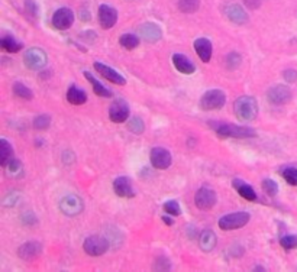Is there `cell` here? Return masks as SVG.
Returning <instances> with one entry per match:
<instances>
[{
  "label": "cell",
  "instance_id": "cell-34",
  "mask_svg": "<svg viewBox=\"0 0 297 272\" xmlns=\"http://www.w3.org/2000/svg\"><path fill=\"white\" fill-rule=\"evenodd\" d=\"M51 126V117L48 115H40L34 119V127L37 130H46Z\"/></svg>",
  "mask_w": 297,
  "mask_h": 272
},
{
  "label": "cell",
  "instance_id": "cell-5",
  "mask_svg": "<svg viewBox=\"0 0 297 272\" xmlns=\"http://www.w3.org/2000/svg\"><path fill=\"white\" fill-rule=\"evenodd\" d=\"M83 249L87 255L90 256H102L109 249V240L100 234L88 236L83 243Z\"/></svg>",
  "mask_w": 297,
  "mask_h": 272
},
{
  "label": "cell",
  "instance_id": "cell-41",
  "mask_svg": "<svg viewBox=\"0 0 297 272\" xmlns=\"http://www.w3.org/2000/svg\"><path fill=\"white\" fill-rule=\"evenodd\" d=\"M259 3H261V0H245V4H247L248 7H251V9L258 7V6H259Z\"/></svg>",
  "mask_w": 297,
  "mask_h": 272
},
{
  "label": "cell",
  "instance_id": "cell-42",
  "mask_svg": "<svg viewBox=\"0 0 297 272\" xmlns=\"http://www.w3.org/2000/svg\"><path fill=\"white\" fill-rule=\"evenodd\" d=\"M163 222H164L167 226H172V223H174V220L170 219V217H167V216H163Z\"/></svg>",
  "mask_w": 297,
  "mask_h": 272
},
{
  "label": "cell",
  "instance_id": "cell-17",
  "mask_svg": "<svg viewBox=\"0 0 297 272\" xmlns=\"http://www.w3.org/2000/svg\"><path fill=\"white\" fill-rule=\"evenodd\" d=\"M225 15L231 22H233L236 25H244L248 22V13L245 12V9L241 4H236V3L226 6Z\"/></svg>",
  "mask_w": 297,
  "mask_h": 272
},
{
  "label": "cell",
  "instance_id": "cell-40",
  "mask_svg": "<svg viewBox=\"0 0 297 272\" xmlns=\"http://www.w3.org/2000/svg\"><path fill=\"white\" fill-rule=\"evenodd\" d=\"M22 222H23V225H26V226H34V225L37 223V216H35L34 213H25V214L22 216Z\"/></svg>",
  "mask_w": 297,
  "mask_h": 272
},
{
  "label": "cell",
  "instance_id": "cell-22",
  "mask_svg": "<svg viewBox=\"0 0 297 272\" xmlns=\"http://www.w3.org/2000/svg\"><path fill=\"white\" fill-rule=\"evenodd\" d=\"M216 243H217V237L211 229L203 230L199 236V245H200L203 252H212L214 246H216Z\"/></svg>",
  "mask_w": 297,
  "mask_h": 272
},
{
  "label": "cell",
  "instance_id": "cell-7",
  "mask_svg": "<svg viewBox=\"0 0 297 272\" xmlns=\"http://www.w3.org/2000/svg\"><path fill=\"white\" fill-rule=\"evenodd\" d=\"M85 209V203L83 200L76 194H68L61 198L60 201V210L70 217L79 216Z\"/></svg>",
  "mask_w": 297,
  "mask_h": 272
},
{
  "label": "cell",
  "instance_id": "cell-37",
  "mask_svg": "<svg viewBox=\"0 0 297 272\" xmlns=\"http://www.w3.org/2000/svg\"><path fill=\"white\" fill-rule=\"evenodd\" d=\"M164 210H166V213H167V214H170V216H172V217H175V216H180V214H181L180 204H178L177 201H174V200H169V201L164 204Z\"/></svg>",
  "mask_w": 297,
  "mask_h": 272
},
{
  "label": "cell",
  "instance_id": "cell-8",
  "mask_svg": "<svg viewBox=\"0 0 297 272\" xmlns=\"http://www.w3.org/2000/svg\"><path fill=\"white\" fill-rule=\"evenodd\" d=\"M217 201V195H216V191L208 187V186H203L200 187L197 191H196V195H194V204L197 209L200 210H211L214 207Z\"/></svg>",
  "mask_w": 297,
  "mask_h": 272
},
{
  "label": "cell",
  "instance_id": "cell-33",
  "mask_svg": "<svg viewBox=\"0 0 297 272\" xmlns=\"http://www.w3.org/2000/svg\"><path fill=\"white\" fill-rule=\"evenodd\" d=\"M283 178L290 184V186H297V168L295 167H287L281 172Z\"/></svg>",
  "mask_w": 297,
  "mask_h": 272
},
{
  "label": "cell",
  "instance_id": "cell-43",
  "mask_svg": "<svg viewBox=\"0 0 297 272\" xmlns=\"http://www.w3.org/2000/svg\"><path fill=\"white\" fill-rule=\"evenodd\" d=\"M254 270H255V271H265V270H264L262 267H255Z\"/></svg>",
  "mask_w": 297,
  "mask_h": 272
},
{
  "label": "cell",
  "instance_id": "cell-2",
  "mask_svg": "<svg viewBox=\"0 0 297 272\" xmlns=\"http://www.w3.org/2000/svg\"><path fill=\"white\" fill-rule=\"evenodd\" d=\"M214 130L219 138H238V139H245V138H254L256 135L255 129L248 126H238V125H229V123H219L214 126Z\"/></svg>",
  "mask_w": 297,
  "mask_h": 272
},
{
  "label": "cell",
  "instance_id": "cell-1",
  "mask_svg": "<svg viewBox=\"0 0 297 272\" xmlns=\"http://www.w3.org/2000/svg\"><path fill=\"white\" fill-rule=\"evenodd\" d=\"M233 109H235L236 117L239 120H242V122H251L258 115V103H256V100H255L254 97H251V96H242V97H239L235 102Z\"/></svg>",
  "mask_w": 297,
  "mask_h": 272
},
{
  "label": "cell",
  "instance_id": "cell-21",
  "mask_svg": "<svg viewBox=\"0 0 297 272\" xmlns=\"http://www.w3.org/2000/svg\"><path fill=\"white\" fill-rule=\"evenodd\" d=\"M232 186H233V188L238 191V194L241 195L242 198H245V200H248V201H255V200H256L255 190L248 183H245L244 180L236 178V180H233Z\"/></svg>",
  "mask_w": 297,
  "mask_h": 272
},
{
  "label": "cell",
  "instance_id": "cell-14",
  "mask_svg": "<svg viewBox=\"0 0 297 272\" xmlns=\"http://www.w3.org/2000/svg\"><path fill=\"white\" fill-rule=\"evenodd\" d=\"M94 70L100 76H103L106 80H109L110 83H113L116 85H125L127 84V80H125V77L121 73H118L116 70L110 68L109 65H106L103 63H94Z\"/></svg>",
  "mask_w": 297,
  "mask_h": 272
},
{
  "label": "cell",
  "instance_id": "cell-30",
  "mask_svg": "<svg viewBox=\"0 0 297 272\" xmlns=\"http://www.w3.org/2000/svg\"><path fill=\"white\" fill-rule=\"evenodd\" d=\"M119 43L121 46H124L125 49L130 51V49H135L138 45H139V38L133 34H124L121 38H119Z\"/></svg>",
  "mask_w": 297,
  "mask_h": 272
},
{
  "label": "cell",
  "instance_id": "cell-28",
  "mask_svg": "<svg viewBox=\"0 0 297 272\" xmlns=\"http://www.w3.org/2000/svg\"><path fill=\"white\" fill-rule=\"evenodd\" d=\"M13 93L19 99H23V100H32V97H34L32 90L29 87H26L25 84H22V83H15L13 84Z\"/></svg>",
  "mask_w": 297,
  "mask_h": 272
},
{
  "label": "cell",
  "instance_id": "cell-16",
  "mask_svg": "<svg viewBox=\"0 0 297 272\" xmlns=\"http://www.w3.org/2000/svg\"><path fill=\"white\" fill-rule=\"evenodd\" d=\"M139 35L147 42H158L160 39L163 38V31L157 23L147 22V23L139 26Z\"/></svg>",
  "mask_w": 297,
  "mask_h": 272
},
{
  "label": "cell",
  "instance_id": "cell-9",
  "mask_svg": "<svg viewBox=\"0 0 297 272\" xmlns=\"http://www.w3.org/2000/svg\"><path fill=\"white\" fill-rule=\"evenodd\" d=\"M74 23V13L68 7H61L52 15V26L58 31H65Z\"/></svg>",
  "mask_w": 297,
  "mask_h": 272
},
{
  "label": "cell",
  "instance_id": "cell-36",
  "mask_svg": "<svg viewBox=\"0 0 297 272\" xmlns=\"http://www.w3.org/2000/svg\"><path fill=\"white\" fill-rule=\"evenodd\" d=\"M262 190L268 195L274 197V195L278 193V184L274 180H271V178H265L262 181Z\"/></svg>",
  "mask_w": 297,
  "mask_h": 272
},
{
  "label": "cell",
  "instance_id": "cell-32",
  "mask_svg": "<svg viewBox=\"0 0 297 272\" xmlns=\"http://www.w3.org/2000/svg\"><path fill=\"white\" fill-rule=\"evenodd\" d=\"M241 61H242L241 54H238V52H231V54L226 57L225 64H226V68H228V70H236V68L241 65Z\"/></svg>",
  "mask_w": 297,
  "mask_h": 272
},
{
  "label": "cell",
  "instance_id": "cell-25",
  "mask_svg": "<svg viewBox=\"0 0 297 272\" xmlns=\"http://www.w3.org/2000/svg\"><path fill=\"white\" fill-rule=\"evenodd\" d=\"M0 48L6 52H10V54H16L19 51L23 49V43H21L19 41L10 35H6L0 39Z\"/></svg>",
  "mask_w": 297,
  "mask_h": 272
},
{
  "label": "cell",
  "instance_id": "cell-13",
  "mask_svg": "<svg viewBox=\"0 0 297 272\" xmlns=\"http://www.w3.org/2000/svg\"><path fill=\"white\" fill-rule=\"evenodd\" d=\"M99 22L103 29H110L118 22V12L109 4H102L99 7Z\"/></svg>",
  "mask_w": 297,
  "mask_h": 272
},
{
  "label": "cell",
  "instance_id": "cell-38",
  "mask_svg": "<svg viewBox=\"0 0 297 272\" xmlns=\"http://www.w3.org/2000/svg\"><path fill=\"white\" fill-rule=\"evenodd\" d=\"M25 12L31 16V18H38L40 15V7L34 0H25Z\"/></svg>",
  "mask_w": 297,
  "mask_h": 272
},
{
  "label": "cell",
  "instance_id": "cell-35",
  "mask_svg": "<svg viewBox=\"0 0 297 272\" xmlns=\"http://www.w3.org/2000/svg\"><path fill=\"white\" fill-rule=\"evenodd\" d=\"M280 245L286 251H292L297 248V234H286L280 239Z\"/></svg>",
  "mask_w": 297,
  "mask_h": 272
},
{
  "label": "cell",
  "instance_id": "cell-26",
  "mask_svg": "<svg viewBox=\"0 0 297 272\" xmlns=\"http://www.w3.org/2000/svg\"><path fill=\"white\" fill-rule=\"evenodd\" d=\"M13 159V148L6 139H0V165L4 168Z\"/></svg>",
  "mask_w": 297,
  "mask_h": 272
},
{
  "label": "cell",
  "instance_id": "cell-23",
  "mask_svg": "<svg viewBox=\"0 0 297 272\" xmlns=\"http://www.w3.org/2000/svg\"><path fill=\"white\" fill-rule=\"evenodd\" d=\"M85 77L87 78V81L91 84L93 91H94L99 97H105V99H110V97H113V93H112L107 87H105L97 78L93 77L88 71H85Z\"/></svg>",
  "mask_w": 297,
  "mask_h": 272
},
{
  "label": "cell",
  "instance_id": "cell-11",
  "mask_svg": "<svg viewBox=\"0 0 297 272\" xmlns=\"http://www.w3.org/2000/svg\"><path fill=\"white\" fill-rule=\"evenodd\" d=\"M129 117V106L124 99H116L109 107V119L113 123H124Z\"/></svg>",
  "mask_w": 297,
  "mask_h": 272
},
{
  "label": "cell",
  "instance_id": "cell-10",
  "mask_svg": "<svg viewBox=\"0 0 297 272\" xmlns=\"http://www.w3.org/2000/svg\"><path fill=\"white\" fill-rule=\"evenodd\" d=\"M267 97L273 105L281 106V105H286V103H289L292 100V90L287 85H283V84L273 85L267 91Z\"/></svg>",
  "mask_w": 297,
  "mask_h": 272
},
{
  "label": "cell",
  "instance_id": "cell-19",
  "mask_svg": "<svg viewBox=\"0 0 297 272\" xmlns=\"http://www.w3.org/2000/svg\"><path fill=\"white\" fill-rule=\"evenodd\" d=\"M194 46V51L197 52V55L200 57V60L203 63H209L212 60V52L213 46L212 42L208 38H197L193 43Z\"/></svg>",
  "mask_w": 297,
  "mask_h": 272
},
{
  "label": "cell",
  "instance_id": "cell-20",
  "mask_svg": "<svg viewBox=\"0 0 297 272\" xmlns=\"http://www.w3.org/2000/svg\"><path fill=\"white\" fill-rule=\"evenodd\" d=\"M172 64L174 67L181 73V74H193L196 71V67L194 64L183 54H174L172 55Z\"/></svg>",
  "mask_w": 297,
  "mask_h": 272
},
{
  "label": "cell",
  "instance_id": "cell-31",
  "mask_svg": "<svg viewBox=\"0 0 297 272\" xmlns=\"http://www.w3.org/2000/svg\"><path fill=\"white\" fill-rule=\"evenodd\" d=\"M127 127H129V130H130L132 133H135V135H141V133H144V130H145V125H144V122H142L141 117H132V119L127 122Z\"/></svg>",
  "mask_w": 297,
  "mask_h": 272
},
{
  "label": "cell",
  "instance_id": "cell-29",
  "mask_svg": "<svg viewBox=\"0 0 297 272\" xmlns=\"http://www.w3.org/2000/svg\"><path fill=\"white\" fill-rule=\"evenodd\" d=\"M200 7V0H178V9L183 13H194Z\"/></svg>",
  "mask_w": 297,
  "mask_h": 272
},
{
  "label": "cell",
  "instance_id": "cell-6",
  "mask_svg": "<svg viewBox=\"0 0 297 272\" xmlns=\"http://www.w3.org/2000/svg\"><path fill=\"white\" fill-rule=\"evenodd\" d=\"M226 103V96L222 90H209L200 99V107L203 110H217Z\"/></svg>",
  "mask_w": 297,
  "mask_h": 272
},
{
  "label": "cell",
  "instance_id": "cell-3",
  "mask_svg": "<svg viewBox=\"0 0 297 272\" xmlns=\"http://www.w3.org/2000/svg\"><path fill=\"white\" fill-rule=\"evenodd\" d=\"M251 216L247 211H235L229 213L219 219V228L222 230H236L248 225Z\"/></svg>",
  "mask_w": 297,
  "mask_h": 272
},
{
  "label": "cell",
  "instance_id": "cell-15",
  "mask_svg": "<svg viewBox=\"0 0 297 272\" xmlns=\"http://www.w3.org/2000/svg\"><path fill=\"white\" fill-rule=\"evenodd\" d=\"M42 252V245L40 242H26L19 246L18 256L23 261H32L37 259Z\"/></svg>",
  "mask_w": 297,
  "mask_h": 272
},
{
  "label": "cell",
  "instance_id": "cell-39",
  "mask_svg": "<svg viewBox=\"0 0 297 272\" xmlns=\"http://www.w3.org/2000/svg\"><path fill=\"white\" fill-rule=\"evenodd\" d=\"M283 77H284V80H286L287 83L293 84V83H296L297 81V71L296 70H293V68H287V70L283 71Z\"/></svg>",
  "mask_w": 297,
  "mask_h": 272
},
{
  "label": "cell",
  "instance_id": "cell-24",
  "mask_svg": "<svg viewBox=\"0 0 297 272\" xmlns=\"http://www.w3.org/2000/svg\"><path fill=\"white\" fill-rule=\"evenodd\" d=\"M67 100L74 106H82L87 102V94L85 90L79 88L77 85H70V88L67 90Z\"/></svg>",
  "mask_w": 297,
  "mask_h": 272
},
{
  "label": "cell",
  "instance_id": "cell-27",
  "mask_svg": "<svg viewBox=\"0 0 297 272\" xmlns=\"http://www.w3.org/2000/svg\"><path fill=\"white\" fill-rule=\"evenodd\" d=\"M6 172L12 178H21L23 175V165L19 159H12L6 167Z\"/></svg>",
  "mask_w": 297,
  "mask_h": 272
},
{
  "label": "cell",
  "instance_id": "cell-12",
  "mask_svg": "<svg viewBox=\"0 0 297 272\" xmlns=\"http://www.w3.org/2000/svg\"><path fill=\"white\" fill-rule=\"evenodd\" d=\"M149 159L155 169H167L172 162L170 151H167L166 148H154L149 154Z\"/></svg>",
  "mask_w": 297,
  "mask_h": 272
},
{
  "label": "cell",
  "instance_id": "cell-18",
  "mask_svg": "<svg viewBox=\"0 0 297 272\" xmlns=\"http://www.w3.org/2000/svg\"><path fill=\"white\" fill-rule=\"evenodd\" d=\"M113 191L115 194L124 198H130L135 195V190L129 177H118L113 181Z\"/></svg>",
  "mask_w": 297,
  "mask_h": 272
},
{
  "label": "cell",
  "instance_id": "cell-4",
  "mask_svg": "<svg viewBox=\"0 0 297 272\" xmlns=\"http://www.w3.org/2000/svg\"><path fill=\"white\" fill-rule=\"evenodd\" d=\"M23 63L25 65L32 70V71H40L46 67V63H48V57H46V52L43 51L42 48H37V46H32L29 49L25 51L23 54Z\"/></svg>",
  "mask_w": 297,
  "mask_h": 272
}]
</instances>
